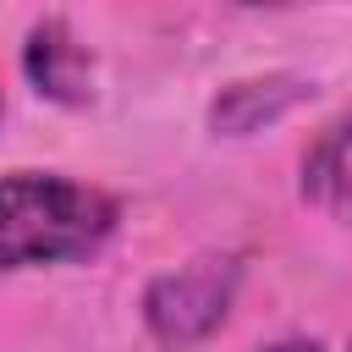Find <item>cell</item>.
<instances>
[{
    "instance_id": "obj_7",
    "label": "cell",
    "mask_w": 352,
    "mask_h": 352,
    "mask_svg": "<svg viewBox=\"0 0 352 352\" xmlns=\"http://www.w3.org/2000/svg\"><path fill=\"white\" fill-rule=\"evenodd\" d=\"M0 116H6V99H0Z\"/></svg>"
},
{
    "instance_id": "obj_1",
    "label": "cell",
    "mask_w": 352,
    "mask_h": 352,
    "mask_svg": "<svg viewBox=\"0 0 352 352\" xmlns=\"http://www.w3.org/2000/svg\"><path fill=\"white\" fill-rule=\"evenodd\" d=\"M116 231V204L55 170L0 176V275L33 264H72L104 248Z\"/></svg>"
},
{
    "instance_id": "obj_6",
    "label": "cell",
    "mask_w": 352,
    "mask_h": 352,
    "mask_svg": "<svg viewBox=\"0 0 352 352\" xmlns=\"http://www.w3.org/2000/svg\"><path fill=\"white\" fill-rule=\"evenodd\" d=\"M258 352H324L314 336H286V341H270V346H258Z\"/></svg>"
},
{
    "instance_id": "obj_2",
    "label": "cell",
    "mask_w": 352,
    "mask_h": 352,
    "mask_svg": "<svg viewBox=\"0 0 352 352\" xmlns=\"http://www.w3.org/2000/svg\"><path fill=\"white\" fill-rule=\"evenodd\" d=\"M236 286H242V258L236 253H198V258H187V264L148 280L143 324L165 346H192L209 330H220V319L231 314Z\"/></svg>"
},
{
    "instance_id": "obj_4",
    "label": "cell",
    "mask_w": 352,
    "mask_h": 352,
    "mask_svg": "<svg viewBox=\"0 0 352 352\" xmlns=\"http://www.w3.org/2000/svg\"><path fill=\"white\" fill-rule=\"evenodd\" d=\"M314 94V82L292 77V72H270V77H242V82H226L209 104V126L220 138H248L270 121H280L286 110H297L302 99Z\"/></svg>"
},
{
    "instance_id": "obj_3",
    "label": "cell",
    "mask_w": 352,
    "mask_h": 352,
    "mask_svg": "<svg viewBox=\"0 0 352 352\" xmlns=\"http://www.w3.org/2000/svg\"><path fill=\"white\" fill-rule=\"evenodd\" d=\"M22 72H28V82H33L44 99H55V104H88V99H94V60H88V50L72 38V28H66L60 16H44V22L28 33V44H22Z\"/></svg>"
},
{
    "instance_id": "obj_5",
    "label": "cell",
    "mask_w": 352,
    "mask_h": 352,
    "mask_svg": "<svg viewBox=\"0 0 352 352\" xmlns=\"http://www.w3.org/2000/svg\"><path fill=\"white\" fill-rule=\"evenodd\" d=\"M302 198L319 204L330 220L352 226V116L324 126L302 154Z\"/></svg>"
}]
</instances>
